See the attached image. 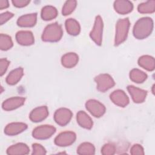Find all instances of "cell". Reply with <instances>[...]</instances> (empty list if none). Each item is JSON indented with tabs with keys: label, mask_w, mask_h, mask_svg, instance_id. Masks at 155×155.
Here are the masks:
<instances>
[{
	"label": "cell",
	"mask_w": 155,
	"mask_h": 155,
	"mask_svg": "<svg viewBox=\"0 0 155 155\" xmlns=\"http://www.w3.org/2000/svg\"><path fill=\"white\" fill-rule=\"evenodd\" d=\"M153 28V21L149 17L140 18L135 24L133 30L134 36L138 39H143L148 37Z\"/></svg>",
	"instance_id": "cell-1"
},
{
	"label": "cell",
	"mask_w": 155,
	"mask_h": 155,
	"mask_svg": "<svg viewBox=\"0 0 155 155\" xmlns=\"http://www.w3.org/2000/svg\"><path fill=\"white\" fill-rule=\"evenodd\" d=\"M62 33L61 26L57 22L52 23L45 28L42 35V39L45 42H57L61 39Z\"/></svg>",
	"instance_id": "cell-2"
},
{
	"label": "cell",
	"mask_w": 155,
	"mask_h": 155,
	"mask_svg": "<svg viewBox=\"0 0 155 155\" xmlns=\"http://www.w3.org/2000/svg\"><path fill=\"white\" fill-rule=\"evenodd\" d=\"M130 25V21L128 18L120 19L117 22L114 38V45L116 46L120 45L126 40Z\"/></svg>",
	"instance_id": "cell-3"
},
{
	"label": "cell",
	"mask_w": 155,
	"mask_h": 155,
	"mask_svg": "<svg viewBox=\"0 0 155 155\" xmlns=\"http://www.w3.org/2000/svg\"><path fill=\"white\" fill-rule=\"evenodd\" d=\"M94 81L97 84V89L103 93L108 90L115 85L113 79L108 74H99L94 78Z\"/></svg>",
	"instance_id": "cell-4"
},
{
	"label": "cell",
	"mask_w": 155,
	"mask_h": 155,
	"mask_svg": "<svg viewBox=\"0 0 155 155\" xmlns=\"http://www.w3.org/2000/svg\"><path fill=\"white\" fill-rule=\"evenodd\" d=\"M55 132V127L52 125H44L35 128L32 132V136L36 139L44 140L50 138Z\"/></svg>",
	"instance_id": "cell-5"
},
{
	"label": "cell",
	"mask_w": 155,
	"mask_h": 155,
	"mask_svg": "<svg viewBox=\"0 0 155 155\" xmlns=\"http://www.w3.org/2000/svg\"><path fill=\"white\" fill-rule=\"evenodd\" d=\"M103 21L100 16H97L95 19L94 24L92 30L90 33L91 39L98 45H101L102 41Z\"/></svg>",
	"instance_id": "cell-6"
},
{
	"label": "cell",
	"mask_w": 155,
	"mask_h": 155,
	"mask_svg": "<svg viewBox=\"0 0 155 155\" xmlns=\"http://www.w3.org/2000/svg\"><path fill=\"white\" fill-rule=\"evenodd\" d=\"M85 107L87 110L96 117L102 116L105 112V106L100 102L94 99L87 101L85 103Z\"/></svg>",
	"instance_id": "cell-7"
},
{
	"label": "cell",
	"mask_w": 155,
	"mask_h": 155,
	"mask_svg": "<svg viewBox=\"0 0 155 155\" xmlns=\"http://www.w3.org/2000/svg\"><path fill=\"white\" fill-rule=\"evenodd\" d=\"M76 139V134L73 131L61 133L54 139V143L59 147H67L74 142Z\"/></svg>",
	"instance_id": "cell-8"
},
{
	"label": "cell",
	"mask_w": 155,
	"mask_h": 155,
	"mask_svg": "<svg viewBox=\"0 0 155 155\" xmlns=\"http://www.w3.org/2000/svg\"><path fill=\"white\" fill-rule=\"evenodd\" d=\"M72 112L68 108H61L57 110L54 114V121L60 126L66 125L71 120Z\"/></svg>",
	"instance_id": "cell-9"
},
{
	"label": "cell",
	"mask_w": 155,
	"mask_h": 155,
	"mask_svg": "<svg viewBox=\"0 0 155 155\" xmlns=\"http://www.w3.org/2000/svg\"><path fill=\"white\" fill-rule=\"evenodd\" d=\"M111 101L121 107H125L129 104V98L126 93L122 90L114 91L110 96Z\"/></svg>",
	"instance_id": "cell-10"
},
{
	"label": "cell",
	"mask_w": 155,
	"mask_h": 155,
	"mask_svg": "<svg viewBox=\"0 0 155 155\" xmlns=\"http://www.w3.org/2000/svg\"><path fill=\"white\" fill-rule=\"evenodd\" d=\"M25 99L22 97H13L4 101L2 104V108L5 111H12L22 106Z\"/></svg>",
	"instance_id": "cell-11"
},
{
	"label": "cell",
	"mask_w": 155,
	"mask_h": 155,
	"mask_svg": "<svg viewBox=\"0 0 155 155\" xmlns=\"http://www.w3.org/2000/svg\"><path fill=\"white\" fill-rule=\"evenodd\" d=\"M48 115V108L46 106L38 107L33 109L30 113V119L33 122H39L44 120Z\"/></svg>",
	"instance_id": "cell-12"
},
{
	"label": "cell",
	"mask_w": 155,
	"mask_h": 155,
	"mask_svg": "<svg viewBox=\"0 0 155 155\" xmlns=\"http://www.w3.org/2000/svg\"><path fill=\"white\" fill-rule=\"evenodd\" d=\"M16 40L20 45L28 46L35 42L33 33L30 31H19L16 34Z\"/></svg>",
	"instance_id": "cell-13"
},
{
	"label": "cell",
	"mask_w": 155,
	"mask_h": 155,
	"mask_svg": "<svg viewBox=\"0 0 155 155\" xmlns=\"http://www.w3.org/2000/svg\"><path fill=\"white\" fill-rule=\"evenodd\" d=\"M27 128V125L22 122H12L8 124L4 128V133L8 136H15Z\"/></svg>",
	"instance_id": "cell-14"
},
{
	"label": "cell",
	"mask_w": 155,
	"mask_h": 155,
	"mask_svg": "<svg viewBox=\"0 0 155 155\" xmlns=\"http://www.w3.org/2000/svg\"><path fill=\"white\" fill-rule=\"evenodd\" d=\"M127 90L130 94L133 101L135 103H142L146 98L147 91L133 85H128Z\"/></svg>",
	"instance_id": "cell-15"
},
{
	"label": "cell",
	"mask_w": 155,
	"mask_h": 155,
	"mask_svg": "<svg viewBox=\"0 0 155 155\" xmlns=\"http://www.w3.org/2000/svg\"><path fill=\"white\" fill-rule=\"evenodd\" d=\"M30 152L28 147L24 143H18L9 147L7 150L8 155H25Z\"/></svg>",
	"instance_id": "cell-16"
},
{
	"label": "cell",
	"mask_w": 155,
	"mask_h": 155,
	"mask_svg": "<svg viewBox=\"0 0 155 155\" xmlns=\"http://www.w3.org/2000/svg\"><path fill=\"white\" fill-rule=\"evenodd\" d=\"M37 20V14H27L20 16L18 21V25L22 27H31L35 25Z\"/></svg>",
	"instance_id": "cell-17"
},
{
	"label": "cell",
	"mask_w": 155,
	"mask_h": 155,
	"mask_svg": "<svg viewBox=\"0 0 155 155\" xmlns=\"http://www.w3.org/2000/svg\"><path fill=\"white\" fill-rule=\"evenodd\" d=\"M114 8L118 13L125 15L131 12L133 8V5L129 1H116L114 2Z\"/></svg>",
	"instance_id": "cell-18"
},
{
	"label": "cell",
	"mask_w": 155,
	"mask_h": 155,
	"mask_svg": "<svg viewBox=\"0 0 155 155\" xmlns=\"http://www.w3.org/2000/svg\"><path fill=\"white\" fill-rule=\"evenodd\" d=\"M77 122L82 128L85 129H91L93 127V122L91 117L84 111H79L76 116Z\"/></svg>",
	"instance_id": "cell-19"
},
{
	"label": "cell",
	"mask_w": 155,
	"mask_h": 155,
	"mask_svg": "<svg viewBox=\"0 0 155 155\" xmlns=\"http://www.w3.org/2000/svg\"><path fill=\"white\" fill-rule=\"evenodd\" d=\"M79 57L74 53H68L62 56L61 58L62 65L65 68H71L74 67L78 62Z\"/></svg>",
	"instance_id": "cell-20"
},
{
	"label": "cell",
	"mask_w": 155,
	"mask_h": 155,
	"mask_svg": "<svg viewBox=\"0 0 155 155\" xmlns=\"http://www.w3.org/2000/svg\"><path fill=\"white\" fill-rule=\"evenodd\" d=\"M24 74L23 68L21 67L17 68L12 70L6 78V82L11 85L17 84L21 79Z\"/></svg>",
	"instance_id": "cell-21"
},
{
	"label": "cell",
	"mask_w": 155,
	"mask_h": 155,
	"mask_svg": "<svg viewBox=\"0 0 155 155\" xmlns=\"http://www.w3.org/2000/svg\"><path fill=\"white\" fill-rule=\"evenodd\" d=\"M65 25L67 33L70 35L76 36L80 33L81 28L79 24L74 19L70 18L67 19Z\"/></svg>",
	"instance_id": "cell-22"
},
{
	"label": "cell",
	"mask_w": 155,
	"mask_h": 155,
	"mask_svg": "<svg viewBox=\"0 0 155 155\" xmlns=\"http://www.w3.org/2000/svg\"><path fill=\"white\" fill-rule=\"evenodd\" d=\"M138 64L140 67L148 71H153L155 67L154 59L152 56L144 55L139 58L138 59Z\"/></svg>",
	"instance_id": "cell-23"
},
{
	"label": "cell",
	"mask_w": 155,
	"mask_h": 155,
	"mask_svg": "<svg viewBox=\"0 0 155 155\" xmlns=\"http://www.w3.org/2000/svg\"><path fill=\"white\" fill-rule=\"evenodd\" d=\"M41 18L45 21L51 20L58 15V11L55 7L51 5H47L41 10Z\"/></svg>",
	"instance_id": "cell-24"
},
{
	"label": "cell",
	"mask_w": 155,
	"mask_h": 155,
	"mask_svg": "<svg viewBox=\"0 0 155 155\" xmlns=\"http://www.w3.org/2000/svg\"><path fill=\"white\" fill-rule=\"evenodd\" d=\"M130 78L132 81L140 84L143 82L147 79V74L139 69L134 68L130 73Z\"/></svg>",
	"instance_id": "cell-25"
},
{
	"label": "cell",
	"mask_w": 155,
	"mask_h": 155,
	"mask_svg": "<svg viewBox=\"0 0 155 155\" xmlns=\"http://www.w3.org/2000/svg\"><path fill=\"white\" fill-rule=\"evenodd\" d=\"M78 154L93 155L95 153V148L94 145L89 142H84L81 143L77 149Z\"/></svg>",
	"instance_id": "cell-26"
},
{
	"label": "cell",
	"mask_w": 155,
	"mask_h": 155,
	"mask_svg": "<svg viewBox=\"0 0 155 155\" xmlns=\"http://www.w3.org/2000/svg\"><path fill=\"white\" fill-rule=\"evenodd\" d=\"M137 10L140 13H151L155 10V1H148L140 4L137 7Z\"/></svg>",
	"instance_id": "cell-27"
},
{
	"label": "cell",
	"mask_w": 155,
	"mask_h": 155,
	"mask_svg": "<svg viewBox=\"0 0 155 155\" xmlns=\"http://www.w3.org/2000/svg\"><path fill=\"white\" fill-rule=\"evenodd\" d=\"M13 47V41L10 36L5 34L0 35V48L1 50H8Z\"/></svg>",
	"instance_id": "cell-28"
},
{
	"label": "cell",
	"mask_w": 155,
	"mask_h": 155,
	"mask_svg": "<svg viewBox=\"0 0 155 155\" xmlns=\"http://www.w3.org/2000/svg\"><path fill=\"white\" fill-rule=\"evenodd\" d=\"M76 7V1H66L62 7V15L64 16L70 15L74 11Z\"/></svg>",
	"instance_id": "cell-29"
},
{
	"label": "cell",
	"mask_w": 155,
	"mask_h": 155,
	"mask_svg": "<svg viewBox=\"0 0 155 155\" xmlns=\"http://www.w3.org/2000/svg\"><path fill=\"white\" fill-rule=\"evenodd\" d=\"M116 148L113 144L106 143L101 148V153L104 155H113L115 153Z\"/></svg>",
	"instance_id": "cell-30"
},
{
	"label": "cell",
	"mask_w": 155,
	"mask_h": 155,
	"mask_svg": "<svg viewBox=\"0 0 155 155\" xmlns=\"http://www.w3.org/2000/svg\"><path fill=\"white\" fill-rule=\"evenodd\" d=\"M33 155H43L46 154V150L41 145L35 143L32 145Z\"/></svg>",
	"instance_id": "cell-31"
},
{
	"label": "cell",
	"mask_w": 155,
	"mask_h": 155,
	"mask_svg": "<svg viewBox=\"0 0 155 155\" xmlns=\"http://www.w3.org/2000/svg\"><path fill=\"white\" fill-rule=\"evenodd\" d=\"M130 153L132 155L144 154L143 147L139 144H134L130 149Z\"/></svg>",
	"instance_id": "cell-32"
},
{
	"label": "cell",
	"mask_w": 155,
	"mask_h": 155,
	"mask_svg": "<svg viewBox=\"0 0 155 155\" xmlns=\"http://www.w3.org/2000/svg\"><path fill=\"white\" fill-rule=\"evenodd\" d=\"M10 64V62L5 58H2L0 59V75L1 76L7 71L8 67Z\"/></svg>",
	"instance_id": "cell-33"
},
{
	"label": "cell",
	"mask_w": 155,
	"mask_h": 155,
	"mask_svg": "<svg viewBox=\"0 0 155 155\" xmlns=\"http://www.w3.org/2000/svg\"><path fill=\"white\" fill-rule=\"evenodd\" d=\"M13 13L9 12H5L4 13H2L0 15V24L1 25L4 24L7 21H8L9 19H10L13 16Z\"/></svg>",
	"instance_id": "cell-34"
},
{
	"label": "cell",
	"mask_w": 155,
	"mask_h": 155,
	"mask_svg": "<svg viewBox=\"0 0 155 155\" xmlns=\"http://www.w3.org/2000/svg\"><path fill=\"white\" fill-rule=\"evenodd\" d=\"M12 2L14 6L16 7H23L30 3V1L26 0H13Z\"/></svg>",
	"instance_id": "cell-35"
},
{
	"label": "cell",
	"mask_w": 155,
	"mask_h": 155,
	"mask_svg": "<svg viewBox=\"0 0 155 155\" xmlns=\"http://www.w3.org/2000/svg\"><path fill=\"white\" fill-rule=\"evenodd\" d=\"M9 6L8 1L6 0H1L0 1V9L2 10L4 8H6Z\"/></svg>",
	"instance_id": "cell-36"
}]
</instances>
